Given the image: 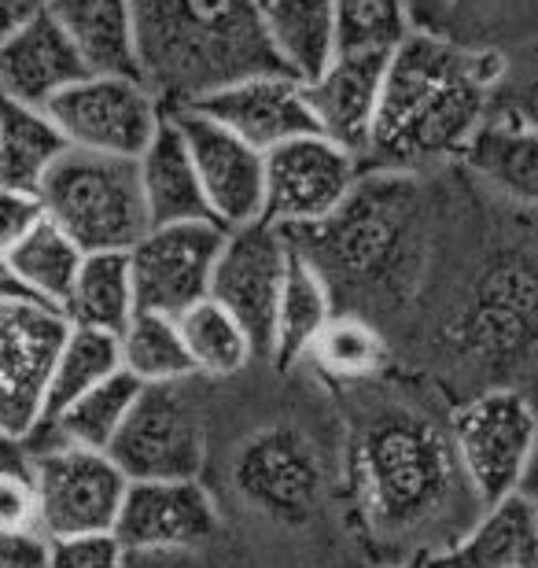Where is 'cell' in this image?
I'll return each instance as SVG.
<instances>
[{"instance_id":"cell-2","label":"cell","mask_w":538,"mask_h":568,"mask_svg":"<svg viewBox=\"0 0 538 568\" xmlns=\"http://www.w3.org/2000/svg\"><path fill=\"white\" fill-rule=\"evenodd\" d=\"M136 71L170 115L247 74L281 71L258 0H133Z\"/></svg>"},{"instance_id":"cell-32","label":"cell","mask_w":538,"mask_h":568,"mask_svg":"<svg viewBox=\"0 0 538 568\" xmlns=\"http://www.w3.org/2000/svg\"><path fill=\"white\" fill-rule=\"evenodd\" d=\"M311 362L332 381H369L387 366V344L358 314H336L311 347Z\"/></svg>"},{"instance_id":"cell-20","label":"cell","mask_w":538,"mask_h":568,"mask_svg":"<svg viewBox=\"0 0 538 568\" xmlns=\"http://www.w3.org/2000/svg\"><path fill=\"white\" fill-rule=\"evenodd\" d=\"M136 174H141L148 225H181V222H214L207 196H203L196 163L174 119L166 115L163 130L152 144L136 155Z\"/></svg>"},{"instance_id":"cell-22","label":"cell","mask_w":538,"mask_h":568,"mask_svg":"<svg viewBox=\"0 0 538 568\" xmlns=\"http://www.w3.org/2000/svg\"><path fill=\"white\" fill-rule=\"evenodd\" d=\"M461 163L498 196L538 207V133L506 111H490V119L468 141Z\"/></svg>"},{"instance_id":"cell-21","label":"cell","mask_w":538,"mask_h":568,"mask_svg":"<svg viewBox=\"0 0 538 568\" xmlns=\"http://www.w3.org/2000/svg\"><path fill=\"white\" fill-rule=\"evenodd\" d=\"M262 33L284 74L314 82L343 49L339 16L332 0H266Z\"/></svg>"},{"instance_id":"cell-3","label":"cell","mask_w":538,"mask_h":568,"mask_svg":"<svg viewBox=\"0 0 538 568\" xmlns=\"http://www.w3.org/2000/svg\"><path fill=\"white\" fill-rule=\"evenodd\" d=\"M465 480L454 458L450 432L409 410H384L362 428L354 447V484L369 525L384 536H414L450 503Z\"/></svg>"},{"instance_id":"cell-18","label":"cell","mask_w":538,"mask_h":568,"mask_svg":"<svg viewBox=\"0 0 538 568\" xmlns=\"http://www.w3.org/2000/svg\"><path fill=\"white\" fill-rule=\"evenodd\" d=\"M93 74L52 16L33 19L0 41V100L44 111L63 89Z\"/></svg>"},{"instance_id":"cell-40","label":"cell","mask_w":538,"mask_h":568,"mask_svg":"<svg viewBox=\"0 0 538 568\" xmlns=\"http://www.w3.org/2000/svg\"><path fill=\"white\" fill-rule=\"evenodd\" d=\"M11 469H30V443L8 436V432L0 428V473H11Z\"/></svg>"},{"instance_id":"cell-13","label":"cell","mask_w":538,"mask_h":568,"mask_svg":"<svg viewBox=\"0 0 538 568\" xmlns=\"http://www.w3.org/2000/svg\"><path fill=\"white\" fill-rule=\"evenodd\" d=\"M170 119L192 152L211 219L225 230L266 219V155L217 126L203 111L185 108Z\"/></svg>"},{"instance_id":"cell-16","label":"cell","mask_w":538,"mask_h":568,"mask_svg":"<svg viewBox=\"0 0 538 568\" xmlns=\"http://www.w3.org/2000/svg\"><path fill=\"white\" fill-rule=\"evenodd\" d=\"M387 55L392 52L384 49H339L314 82H303L314 111V130L358 155L362 166L376 115H380Z\"/></svg>"},{"instance_id":"cell-26","label":"cell","mask_w":538,"mask_h":568,"mask_svg":"<svg viewBox=\"0 0 538 568\" xmlns=\"http://www.w3.org/2000/svg\"><path fill=\"white\" fill-rule=\"evenodd\" d=\"M63 152L67 141L49 119V111L0 100V185L38 196Z\"/></svg>"},{"instance_id":"cell-24","label":"cell","mask_w":538,"mask_h":568,"mask_svg":"<svg viewBox=\"0 0 538 568\" xmlns=\"http://www.w3.org/2000/svg\"><path fill=\"white\" fill-rule=\"evenodd\" d=\"M295 244V241H292ZM336 317V300H332V284L322 274V266L311 255L292 247L288 274H284V288L277 300V322H273V362L281 369L295 366V362L311 358V347L325 325Z\"/></svg>"},{"instance_id":"cell-4","label":"cell","mask_w":538,"mask_h":568,"mask_svg":"<svg viewBox=\"0 0 538 568\" xmlns=\"http://www.w3.org/2000/svg\"><path fill=\"white\" fill-rule=\"evenodd\" d=\"M44 219L55 222L85 255L130 252L152 230L136 159L67 148L41 185Z\"/></svg>"},{"instance_id":"cell-15","label":"cell","mask_w":538,"mask_h":568,"mask_svg":"<svg viewBox=\"0 0 538 568\" xmlns=\"http://www.w3.org/2000/svg\"><path fill=\"white\" fill-rule=\"evenodd\" d=\"M192 111H203L217 126L236 133L251 148H258L262 155L303 138V133H317L306 85L284 71H262L240 78V82H229L214 89L211 97H203L200 104H192Z\"/></svg>"},{"instance_id":"cell-42","label":"cell","mask_w":538,"mask_h":568,"mask_svg":"<svg viewBox=\"0 0 538 568\" xmlns=\"http://www.w3.org/2000/svg\"><path fill=\"white\" fill-rule=\"evenodd\" d=\"M524 495H531V498H535V506H538V447H535V458H531L528 480H524Z\"/></svg>"},{"instance_id":"cell-25","label":"cell","mask_w":538,"mask_h":568,"mask_svg":"<svg viewBox=\"0 0 538 568\" xmlns=\"http://www.w3.org/2000/svg\"><path fill=\"white\" fill-rule=\"evenodd\" d=\"M141 384L130 373H114L82 399H74L63 414L44 422L27 443H67V447L82 450H111L119 439L122 425L130 422L136 399H141Z\"/></svg>"},{"instance_id":"cell-35","label":"cell","mask_w":538,"mask_h":568,"mask_svg":"<svg viewBox=\"0 0 538 568\" xmlns=\"http://www.w3.org/2000/svg\"><path fill=\"white\" fill-rule=\"evenodd\" d=\"M495 108L538 133V55L517 67L506 63V78L498 85Z\"/></svg>"},{"instance_id":"cell-29","label":"cell","mask_w":538,"mask_h":568,"mask_svg":"<svg viewBox=\"0 0 538 568\" xmlns=\"http://www.w3.org/2000/svg\"><path fill=\"white\" fill-rule=\"evenodd\" d=\"M177 325H181V339H185V351H189V362L196 377L229 381L258 358L247 328L240 325L222 303H214L211 295L203 303L189 306V311L177 317Z\"/></svg>"},{"instance_id":"cell-1","label":"cell","mask_w":538,"mask_h":568,"mask_svg":"<svg viewBox=\"0 0 538 568\" xmlns=\"http://www.w3.org/2000/svg\"><path fill=\"white\" fill-rule=\"evenodd\" d=\"M506 55L409 30L387 55L384 100L365 166L417 170L461 159L495 111Z\"/></svg>"},{"instance_id":"cell-44","label":"cell","mask_w":538,"mask_h":568,"mask_svg":"<svg viewBox=\"0 0 538 568\" xmlns=\"http://www.w3.org/2000/svg\"><path fill=\"white\" fill-rule=\"evenodd\" d=\"M262 4H266V0H258V8H262Z\"/></svg>"},{"instance_id":"cell-8","label":"cell","mask_w":538,"mask_h":568,"mask_svg":"<svg viewBox=\"0 0 538 568\" xmlns=\"http://www.w3.org/2000/svg\"><path fill=\"white\" fill-rule=\"evenodd\" d=\"M362 185V159L325 133H303L266 155V222L300 236L322 230Z\"/></svg>"},{"instance_id":"cell-43","label":"cell","mask_w":538,"mask_h":568,"mask_svg":"<svg viewBox=\"0 0 538 568\" xmlns=\"http://www.w3.org/2000/svg\"><path fill=\"white\" fill-rule=\"evenodd\" d=\"M398 568H428L425 561H417V565H398Z\"/></svg>"},{"instance_id":"cell-34","label":"cell","mask_w":538,"mask_h":568,"mask_svg":"<svg viewBox=\"0 0 538 568\" xmlns=\"http://www.w3.org/2000/svg\"><path fill=\"white\" fill-rule=\"evenodd\" d=\"M125 561L130 554L114 531L49 539V568H125Z\"/></svg>"},{"instance_id":"cell-11","label":"cell","mask_w":538,"mask_h":568,"mask_svg":"<svg viewBox=\"0 0 538 568\" xmlns=\"http://www.w3.org/2000/svg\"><path fill=\"white\" fill-rule=\"evenodd\" d=\"M108 454L130 480H200L207 428L181 384L144 388Z\"/></svg>"},{"instance_id":"cell-27","label":"cell","mask_w":538,"mask_h":568,"mask_svg":"<svg viewBox=\"0 0 538 568\" xmlns=\"http://www.w3.org/2000/svg\"><path fill=\"white\" fill-rule=\"evenodd\" d=\"M67 322L119 336L136 314V288L130 252H93L85 255L71 300L63 306Z\"/></svg>"},{"instance_id":"cell-33","label":"cell","mask_w":538,"mask_h":568,"mask_svg":"<svg viewBox=\"0 0 538 568\" xmlns=\"http://www.w3.org/2000/svg\"><path fill=\"white\" fill-rule=\"evenodd\" d=\"M339 16L343 49H384L392 52L414 30L409 0H332Z\"/></svg>"},{"instance_id":"cell-9","label":"cell","mask_w":538,"mask_h":568,"mask_svg":"<svg viewBox=\"0 0 538 568\" xmlns=\"http://www.w3.org/2000/svg\"><path fill=\"white\" fill-rule=\"evenodd\" d=\"M71 333L63 311L30 295L0 300V428L30 439L41 428L49 377Z\"/></svg>"},{"instance_id":"cell-19","label":"cell","mask_w":538,"mask_h":568,"mask_svg":"<svg viewBox=\"0 0 538 568\" xmlns=\"http://www.w3.org/2000/svg\"><path fill=\"white\" fill-rule=\"evenodd\" d=\"M428 568H538V506L531 495H506L479 506V517L432 550Z\"/></svg>"},{"instance_id":"cell-39","label":"cell","mask_w":538,"mask_h":568,"mask_svg":"<svg viewBox=\"0 0 538 568\" xmlns=\"http://www.w3.org/2000/svg\"><path fill=\"white\" fill-rule=\"evenodd\" d=\"M52 0H0V41L11 38L16 30L30 27L33 19L49 16Z\"/></svg>"},{"instance_id":"cell-30","label":"cell","mask_w":538,"mask_h":568,"mask_svg":"<svg viewBox=\"0 0 538 568\" xmlns=\"http://www.w3.org/2000/svg\"><path fill=\"white\" fill-rule=\"evenodd\" d=\"M122 373L141 384V388H166V384H185L192 373L185 339H181L177 317L136 311L130 325L119 333Z\"/></svg>"},{"instance_id":"cell-38","label":"cell","mask_w":538,"mask_h":568,"mask_svg":"<svg viewBox=\"0 0 538 568\" xmlns=\"http://www.w3.org/2000/svg\"><path fill=\"white\" fill-rule=\"evenodd\" d=\"M0 568H49V536L41 528H0Z\"/></svg>"},{"instance_id":"cell-14","label":"cell","mask_w":538,"mask_h":568,"mask_svg":"<svg viewBox=\"0 0 538 568\" xmlns=\"http://www.w3.org/2000/svg\"><path fill=\"white\" fill-rule=\"evenodd\" d=\"M217 509L200 480H130L114 536L125 554H181L207 542Z\"/></svg>"},{"instance_id":"cell-41","label":"cell","mask_w":538,"mask_h":568,"mask_svg":"<svg viewBox=\"0 0 538 568\" xmlns=\"http://www.w3.org/2000/svg\"><path fill=\"white\" fill-rule=\"evenodd\" d=\"M11 295H22V288H19V281H16V274H11L8 258H4V255H0V300H11Z\"/></svg>"},{"instance_id":"cell-17","label":"cell","mask_w":538,"mask_h":568,"mask_svg":"<svg viewBox=\"0 0 538 568\" xmlns=\"http://www.w3.org/2000/svg\"><path fill=\"white\" fill-rule=\"evenodd\" d=\"M236 487L273 517H306L322 495V465L295 428H266L236 458Z\"/></svg>"},{"instance_id":"cell-23","label":"cell","mask_w":538,"mask_h":568,"mask_svg":"<svg viewBox=\"0 0 538 568\" xmlns=\"http://www.w3.org/2000/svg\"><path fill=\"white\" fill-rule=\"evenodd\" d=\"M49 16L93 74H136L133 0H52Z\"/></svg>"},{"instance_id":"cell-28","label":"cell","mask_w":538,"mask_h":568,"mask_svg":"<svg viewBox=\"0 0 538 568\" xmlns=\"http://www.w3.org/2000/svg\"><path fill=\"white\" fill-rule=\"evenodd\" d=\"M4 258L19 281L22 295L63 311L78 281V270L85 263V252L60 230V225L41 219Z\"/></svg>"},{"instance_id":"cell-36","label":"cell","mask_w":538,"mask_h":568,"mask_svg":"<svg viewBox=\"0 0 538 568\" xmlns=\"http://www.w3.org/2000/svg\"><path fill=\"white\" fill-rule=\"evenodd\" d=\"M0 528H41L30 469L0 473Z\"/></svg>"},{"instance_id":"cell-5","label":"cell","mask_w":538,"mask_h":568,"mask_svg":"<svg viewBox=\"0 0 538 568\" xmlns=\"http://www.w3.org/2000/svg\"><path fill=\"white\" fill-rule=\"evenodd\" d=\"M450 443L476 503H498L524 491L538 447V414L512 388L484 392L450 417Z\"/></svg>"},{"instance_id":"cell-10","label":"cell","mask_w":538,"mask_h":568,"mask_svg":"<svg viewBox=\"0 0 538 568\" xmlns=\"http://www.w3.org/2000/svg\"><path fill=\"white\" fill-rule=\"evenodd\" d=\"M292 236L273 222H251L225 230L222 255L214 263L211 300L222 303L247 328L258 358L273 355V322L292 258Z\"/></svg>"},{"instance_id":"cell-7","label":"cell","mask_w":538,"mask_h":568,"mask_svg":"<svg viewBox=\"0 0 538 568\" xmlns=\"http://www.w3.org/2000/svg\"><path fill=\"white\" fill-rule=\"evenodd\" d=\"M44 111L67 148L119 159L141 155L170 115L136 74H85Z\"/></svg>"},{"instance_id":"cell-31","label":"cell","mask_w":538,"mask_h":568,"mask_svg":"<svg viewBox=\"0 0 538 568\" xmlns=\"http://www.w3.org/2000/svg\"><path fill=\"white\" fill-rule=\"evenodd\" d=\"M114 373H122V351L119 336L97 333V328L71 325L60 355H55L49 395H44V422H52L55 414H63L74 399H82L85 392H93L97 384H104Z\"/></svg>"},{"instance_id":"cell-12","label":"cell","mask_w":538,"mask_h":568,"mask_svg":"<svg viewBox=\"0 0 538 568\" xmlns=\"http://www.w3.org/2000/svg\"><path fill=\"white\" fill-rule=\"evenodd\" d=\"M225 244V225L181 222L152 225L130 247L136 311L181 317L211 295L214 263Z\"/></svg>"},{"instance_id":"cell-37","label":"cell","mask_w":538,"mask_h":568,"mask_svg":"<svg viewBox=\"0 0 538 568\" xmlns=\"http://www.w3.org/2000/svg\"><path fill=\"white\" fill-rule=\"evenodd\" d=\"M44 219L41 196L0 185V255H8Z\"/></svg>"},{"instance_id":"cell-6","label":"cell","mask_w":538,"mask_h":568,"mask_svg":"<svg viewBox=\"0 0 538 568\" xmlns=\"http://www.w3.org/2000/svg\"><path fill=\"white\" fill-rule=\"evenodd\" d=\"M30 473L38 491V525L49 539L114 531L130 476L104 450L67 443H30Z\"/></svg>"}]
</instances>
